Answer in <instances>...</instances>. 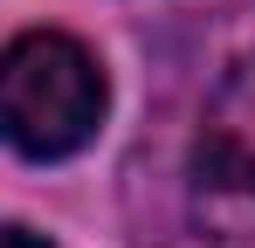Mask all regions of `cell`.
<instances>
[{
  "label": "cell",
  "instance_id": "6da1fadb",
  "mask_svg": "<svg viewBox=\"0 0 255 248\" xmlns=\"http://www.w3.org/2000/svg\"><path fill=\"white\" fill-rule=\"evenodd\" d=\"M104 69L76 35H14L0 48V145L21 159H69L104 124Z\"/></svg>",
  "mask_w": 255,
  "mask_h": 248
},
{
  "label": "cell",
  "instance_id": "7a4b0ae2",
  "mask_svg": "<svg viewBox=\"0 0 255 248\" xmlns=\"http://www.w3.org/2000/svg\"><path fill=\"white\" fill-rule=\"evenodd\" d=\"M186 193H193V221L214 242H255V48L214 83Z\"/></svg>",
  "mask_w": 255,
  "mask_h": 248
},
{
  "label": "cell",
  "instance_id": "3957f363",
  "mask_svg": "<svg viewBox=\"0 0 255 248\" xmlns=\"http://www.w3.org/2000/svg\"><path fill=\"white\" fill-rule=\"evenodd\" d=\"M0 248H48L42 235H28V228H0Z\"/></svg>",
  "mask_w": 255,
  "mask_h": 248
}]
</instances>
